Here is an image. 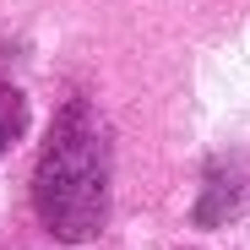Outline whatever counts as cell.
Listing matches in <instances>:
<instances>
[]
</instances>
